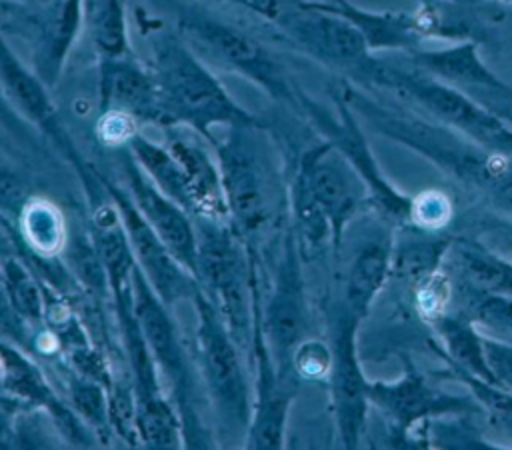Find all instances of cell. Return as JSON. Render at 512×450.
Instances as JSON below:
<instances>
[{
  "label": "cell",
  "instance_id": "cell-30",
  "mask_svg": "<svg viewBox=\"0 0 512 450\" xmlns=\"http://www.w3.org/2000/svg\"><path fill=\"white\" fill-rule=\"evenodd\" d=\"M458 262L472 288L512 296V262L480 246H460Z\"/></svg>",
  "mask_w": 512,
  "mask_h": 450
},
{
  "label": "cell",
  "instance_id": "cell-21",
  "mask_svg": "<svg viewBox=\"0 0 512 450\" xmlns=\"http://www.w3.org/2000/svg\"><path fill=\"white\" fill-rule=\"evenodd\" d=\"M166 146L180 162L188 194H190V212L202 220L212 222H230V210L226 204L222 172L218 160H212L208 150L190 134L178 132V126L164 128Z\"/></svg>",
  "mask_w": 512,
  "mask_h": 450
},
{
  "label": "cell",
  "instance_id": "cell-15",
  "mask_svg": "<svg viewBox=\"0 0 512 450\" xmlns=\"http://www.w3.org/2000/svg\"><path fill=\"white\" fill-rule=\"evenodd\" d=\"M124 172L128 194L150 222L154 232L164 240L176 260L196 278L198 272V232L194 230L188 210L166 196L138 166L134 156L124 154Z\"/></svg>",
  "mask_w": 512,
  "mask_h": 450
},
{
  "label": "cell",
  "instance_id": "cell-38",
  "mask_svg": "<svg viewBox=\"0 0 512 450\" xmlns=\"http://www.w3.org/2000/svg\"><path fill=\"white\" fill-rule=\"evenodd\" d=\"M138 124L140 122L132 114L124 110L108 108V110H100L94 130L102 144L110 148H126L130 140L138 134Z\"/></svg>",
  "mask_w": 512,
  "mask_h": 450
},
{
  "label": "cell",
  "instance_id": "cell-40",
  "mask_svg": "<svg viewBox=\"0 0 512 450\" xmlns=\"http://www.w3.org/2000/svg\"><path fill=\"white\" fill-rule=\"evenodd\" d=\"M484 350L494 382L512 390V342L496 336H484Z\"/></svg>",
  "mask_w": 512,
  "mask_h": 450
},
{
  "label": "cell",
  "instance_id": "cell-7",
  "mask_svg": "<svg viewBox=\"0 0 512 450\" xmlns=\"http://www.w3.org/2000/svg\"><path fill=\"white\" fill-rule=\"evenodd\" d=\"M262 124L232 126L222 142H216V160L222 172L230 224L240 236L256 234L270 216L268 170L256 144Z\"/></svg>",
  "mask_w": 512,
  "mask_h": 450
},
{
  "label": "cell",
  "instance_id": "cell-3",
  "mask_svg": "<svg viewBox=\"0 0 512 450\" xmlns=\"http://www.w3.org/2000/svg\"><path fill=\"white\" fill-rule=\"evenodd\" d=\"M358 84L390 92L408 106L462 132L490 150H496L498 136L506 128V122L494 112L414 64L412 68H400L374 56Z\"/></svg>",
  "mask_w": 512,
  "mask_h": 450
},
{
  "label": "cell",
  "instance_id": "cell-13",
  "mask_svg": "<svg viewBox=\"0 0 512 450\" xmlns=\"http://www.w3.org/2000/svg\"><path fill=\"white\" fill-rule=\"evenodd\" d=\"M16 16L30 38L32 70L52 88L84 24V0H42L40 8Z\"/></svg>",
  "mask_w": 512,
  "mask_h": 450
},
{
  "label": "cell",
  "instance_id": "cell-5",
  "mask_svg": "<svg viewBox=\"0 0 512 450\" xmlns=\"http://www.w3.org/2000/svg\"><path fill=\"white\" fill-rule=\"evenodd\" d=\"M178 32L192 48L208 54L226 70L252 80L270 98L298 106L300 92H294L284 68L252 34L194 6L180 12Z\"/></svg>",
  "mask_w": 512,
  "mask_h": 450
},
{
  "label": "cell",
  "instance_id": "cell-9",
  "mask_svg": "<svg viewBox=\"0 0 512 450\" xmlns=\"http://www.w3.org/2000/svg\"><path fill=\"white\" fill-rule=\"evenodd\" d=\"M298 106L316 124V128L324 134V138L330 140L350 160V164L356 168V172L364 180V184H366L372 200L378 204V208L382 212H386L390 218H396L402 222L410 220L412 198L400 194L382 176V172L370 152V146L366 142V136L356 120V112L346 102V98L340 92H336L334 108L330 110L300 92Z\"/></svg>",
  "mask_w": 512,
  "mask_h": 450
},
{
  "label": "cell",
  "instance_id": "cell-37",
  "mask_svg": "<svg viewBox=\"0 0 512 450\" xmlns=\"http://www.w3.org/2000/svg\"><path fill=\"white\" fill-rule=\"evenodd\" d=\"M334 350L314 338H304L292 354V370L304 380H322L330 376Z\"/></svg>",
  "mask_w": 512,
  "mask_h": 450
},
{
  "label": "cell",
  "instance_id": "cell-26",
  "mask_svg": "<svg viewBox=\"0 0 512 450\" xmlns=\"http://www.w3.org/2000/svg\"><path fill=\"white\" fill-rule=\"evenodd\" d=\"M128 152L134 156L138 166L144 170V174L174 202H178L182 208L190 212V194L186 184V174L176 160V156L170 152V148L164 144H156L144 134H136L130 144L126 146Z\"/></svg>",
  "mask_w": 512,
  "mask_h": 450
},
{
  "label": "cell",
  "instance_id": "cell-17",
  "mask_svg": "<svg viewBox=\"0 0 512 450\" xmlns=\"http://www.w3.org/2000/svg\"><path fill=\"white\" fill-rule=\"evenodd\" d=\"M368 396L402 432L428 418L474 410L468 398L434 388L412 366L396 382H370Z\"/></svg>",
  "mask_w": 512,
  "mask_h": 450
},
{
  "label": "cell",
  "instance_id": "cell-2",
  "mask_svg": "<svg viewBox=\"0 0 512 450\" xmlns=\"http://www.w3.org/2000/svg\"><path fill=\"white\" fill-rule=\"evenodd\" d=\"M364 190L368 188L356 168L330 140L310 146L300 158L294 182V212L302 236L312 244L330 236L338 246Z\"/></svg>",
  "mask_w": 512,
  "mask_h": 450
},
{
  "label": "cell",
  "instance_id": "cell-16",
  "mask_svg": "<svg viewBox=\"0 0 512 450\" xmlns=\"http://www.w3.org/2000/svg\"><path fill=\"white\" fill-rule=\"evenodd\" d=\"M316 4L352 22L372 52L402 50L412 54L420 48L424 38L444 36L442 14L430 6L418 12H374L350 0H326Z\"/></svg>",
  "mask_w": 512,
  "mask_h": 450
},
{
  "label": "cell",
  "instance_id": "cell-27",
  "mask_svg": "<svg viewBox=\"0 0 512 450\" xmlns=\"http://www.w3.org/2000/svg\"><path fill=\"white\" fill-rule=\"evenodd\" d=\"M84 24L98 58L132 54L126 0H84Z\"/></svg>",
  "mask_w": 512,
  "mask_h": 450
},
{
  "label": "cell",
  "instance_id": "cell-11",
  "mask_svg": "<svg viewBox=\"0 0 512 450\" xmlns=\"http://www.w3.org/2000/svg\"><path fill=\"white\" fill-rule=\"evenodd\" d=\"M416 68L458 88L504 122H512V86L500 80L480 58L476 40H460L442 50L410 54Z\"/></svg>",
  "mask_w": 512,
  "mask_h": 450
},
{
  "label": "cell",
  "instance_id": "cell-42",
  "mask_svg": "<svg viewBox=\"0 0 512 450\" xmlns=\"http://www.w3.org/2000/svg\"><path fill=\"white\" fill-rule=\"evenodd\" d=\"M496 152H502V154H508L512 156V128H504L502 134L498 136V142H496Z\"/></svg>",
  "mask_w": 512,
  "mask_h": 450
},
{
  "label": "cell",
  "instance_id": "cell-20",
  "mask_svg": "<svg viewBox=\"0 0 512 450\" xmlns=\"http://www.w3.org/2000/svg\"><path fill=\"white\" fill-rule=\"evenodd\" d=\"M98 108L124 110L132 114L140 124H164L160 90L152 68L136 60L132 54L100 58Z\"/></svg>",
  "mask_w": 512,
  "mask_h": 450
},
{
  "label": "cell",
  "instance_id": "cell-18",
  "mask_svg": "<svg viewBox=\"0 0 512 450\" xmlns=\"http://www.w3.org/2000/svg\"><path fill=\"white\" fill-rule=\"evenodd\" d=\"M260 330L272 342L280 372L288 374L286 364L288 368H292V354L296 346L304 340L306 330L304 284L292 238L286 244V254L278 268L274 290L266 304Z\"/></svg>",
  "mask_w": 512,
  "mask_h": 450
},
{
  "label": "cell",
  "instance_id": "cell-28",
  "mask_svg": "<svg viewBox=\"0 0 512 450\" xmlns=\"http://www.w3.org/2000/svg\"><path fill=\"white\" fill-rule=\"evenodd\" d=\"M2 284L4 296L8 306L12 308L14 316L40 324L46 312V298L36 282L32 270L14 256H4L2 260Z\"/></svg>",
  "mask_w": 512,
  "mask_h": 450
},
{
  "label": "cell",
  "instance_id": "cell-23",
  "mask_svg": "<svg viewBox=\"0 0 512 450\" xmlns=\"http://www.w3.org/2000/svg\"><path fill=\"white\" fill-rule=\"evenodd\" d=\"M392 276V244L384 236L366 240L354 254L346 274L344 306L360 320L368 314L372 300Z\"/></svg>",
  "mask_w": 512,
  "mask_h": 450
},
{
  "label": "cell",
  "instance_id": "cell-10",
  "mask_svg": "<svg viewBox=\"0 0 512 450\" xmlns=\"http://www.w3.org/2000/svg\"><path fill=\"white\" fill-rule=\"evenodd\" d=\"M130 238L138 268L144 272L156 294L170 306L182 298H194L200 288L198 280L176 260L164 240L154 232L150 222L138 210L126 190L102 178Z\"/></svg>",
  "mask_w": 512,
  "mask_h": 450
},
{
  "label": "cell",
  "instance_id": "cell-43",
  "mask_svg": "<svg viewBox=\"0 0 512 450\" xmlns=\"http://www.w3.org/2000/svg\"><path fill=\"white\" fill-rule=\"evenodd\" d=\"M502 2H512V0H502Z\"/></svg>",
  "mask_w": 512,
  "mask_h": 450
},
{
  "label": "cell",
  "instance_id": "cell-1",
  "mask_svg": "<svg viewBox=\"0 0 512 450\" xmlns=\"http://www.w3.org/2000/svg\"><path fill=\"white\" fill-rule=\"evenodd\" d=\"M148 66L160 90L162 128L194 130L214 146V126L262 124L228 94L180 32L162 30L154 34Z\"/></svg>",
  "mask_w": 512,
  "mask_h": 450
},
{
  "label": "cell",
  "instance_id": "cell-22",
  "mask_svg": "<svg viewBox=\"0 0 512 450\" xmlns=\"http://www.w3.org/2000/svg\"><path fill=\"white\" fill-rule=\"evenodd\" d=\"M256 344V366H258V396L254 404V414L248 426V448H280L284 444V424L288 414V404L292 390H288V374L272 370V360L266 344L262 342V330L256 324L254 332Z\"/></svg>",
  "mask_w": 512,
  "mask_h": 450
},
{
  "label": "cell",
  "instance_id": "cell-12",
  "mask_svg": "<svg viewBox=\"0 0 512 450\" xmlns=\"http://www.w3.org/2000/svg\"><path fill=\"white\" fill-rule=\"evenodd\" d=\"M360 318L354 316L346 306L340 308L336 320L334 336V362L328 376L330 396L334 406V420L346 448H356L360 444L366 412H368V386L356 354V330Z\"/></svg>",
  "mask_w": 512,
  "mask_h": 450
},
{
  "label": "cell",
  "instance_id": "cell-41",
  "mask_svg": "<svg viewBox=\"0 0 512 450\" xmlns=\"http://www.w3.org/2000/svg\"><path fill=\"white\" fill-rule=\"evenodd\" d=\"M238 6L248 8L250 12L258 14L260 18L278 24L282 18H286L302 0H230Z\"/></svg>",
  "mask_w": 512,
  "mask_h": 450
},
{
  "label": "cell",
  "instance_id": "cell-24",
  "mask_svg": "<svg viewBox=\"0 0 512 450\" xmlns=\"http://www.w3.org/2000/svg\"><path fill=\"white\" fill-rule=\"evenodd\" d=\"M2 386L16 400L40 404L62 424L64 430L76 426L72 412L52 394L42 372L18 350L4 342L2 346Z\"/></svg>",
  "mask_w": 512,
  "mask_h": 450
},
{
  "label": "cell",
  "instance_id": "cell-25",
  "mask_svg": "<svg viewBox=\"0 0 512 450\" xmlns=\"http://www.w3.org/2000/svg\"><path fill=\"white\" fill-rule=\"evenodd\" d=\"M432 322L458 374H468V376L496 384L486 360L484 336L476 332L474 322L470 318L442 314Z\"/></svg>",
  "mask_w": 512,
  "mask_h": 450
},
{
  "label": "cell",
  "instance_id": "cell-31",
  "mask_svg": "<svg viewBox=\"0 0 512 450\" xmlns=\"http://www.w3.org/2000/svg\"><path fill=\"white\" fill-rule=\"evenodd\" d=\"M62 252L70 272L78 278V282L88 292H92L96 298H104L108 292H112L108 272L100 258L94 236L76 232L66 240V246Z\"/></svg>",
  "mask_w": 512,
  "mask_h": 450
},
{
  "label": "cell",
  "instance_id": "cell-6",
  "mask_svg": "<svg viewBox=\"0 0 512 450\" xmlns=\"http://www.w3.org/2000/svg\"><path fill=\"white\" fill-rule=\"evenodd\" d=\"M194 308L198 314L196 334L200 364L218 414L232 428L250 426L252 404L246 374L240 362V346L224 326L202 288H198L194 294Z\"/></svg>",
  "mask_w": 512,
  "mask_h": 450
},
{
  "label": "cell",
  "instance_id": "cell-14",
  "mask_svg": "<svg viewBox=\"0 0 512 450\" xmlns=\"http://www.w3.org/2000/svg\"><path fill=\"white\" fill-rule=\"evenodd\" d=\"M166 302L156 294L144 272L134 268V310L140 324V330L144 334V340L148 344V350L156 362V368L162 372V376L172 386V394L180 406V412L184 416L186 404H188V364L182 350V342L178 338L176 326L166 310Z\"/></svg>",
  "mask_w": 512,
  "mask_h": 450
},
{
  "label": "cell",
  "instance_id": "cell-19",
  "mask_svg": "<svg viewBox=\"0 0 512 450\" xmlns=\"http://www.w3.org/2000/svg\"><path fill=\"white\" fill-rule=\"evenodd\" d=\"M0 78L2 90L14 110L34 124L42 134H46L72 162H80L78 152L64 130V124L58 116L56 104L48 92V84L12 52L8 42L2 46L0 56Z\"/></svg>",
  "mask_w": 512,
  "mask_h": 450
},
{
  "label": "cell",
  "instance_id": "cell-36",
  "mask_svg": "<svg viewBox=\"0 0 512 450\" xmlns=\"http://www.w3.org/2000/svg\"><path fill=\"white\" fill-rule=\"evenodd\" d=\"M460 378L472 388L476 402L488 412L492 424L512 438V390L468 374H460Z\"/></svg>",
  "mask_w": 512,
  "mask_h": 450
},
{
  "label": "cell",
  "instance_id": "cell-8",
  "mask_svg": "<svg viewBox=\"0 0 512 450\" xmlns=\"http://www.w3.org/2000/svg\"><path fill=\"white\" fill-rule=\"evenodd\" d=\"M280 32L314 60L348 74L356 84L374 60L364 36L346 18L302 0L278 24Z\"/></svg>",
  "mask_w": 512,
  "mask_h": 450
},
{
  "label": "cell",
  "instance_id": "cell-33",
  "mask_svg": "<svg viewBox=\"0 0 512 450\" xmlns=\"http://www.w3.org/2000/svg\"><path fill=\"white\" fill-rule=\"evenodd\" d=\"M446 250L448 242L444 238H412L398 252L392 250V274L418 284L438 272Z\"/></svg>",
  "mask_w": 512,
  "mask_h": 450
},
{
  "label": "cell",
  "instance_id": "cell-39",
  "mask_svg": "<svg viewBox=\"0 0 512 450\" xmlns=\"http://www.w3.org/2000/svg\"><path fill=\"white\" fill-rule=\"evenodd\" d=\"M452 206L450 200L436 190H426L420 196L412 198V212L410 222L424 230H434L444 226L450 220Z\"/></svg>",
  "mask_w": 512,
  "mask_h": 450
},
{
  "label": "cell",
  "instance_id": "cell-32",
  "mask_svg": "<svg viewBox=\"0 0 512 450\" xmlns=\"http://www.w3.org/2000/svg\"><path fill=\"white\" fill-rule=\"evenodd\" d=\"M138 434L140 444L148 448H176L182 444L180 418L162 394L138 402Z\"/></svg>",
  "mask_w": 512,
  "mask_h": 450
},
{
  "label": "cell",
  "instance_id": "cell-34",
  "mask_svg": "<svg viewBox=\"0 0 512 450\" xmlns=\"http://www.w3.org/2000/svg\"><path fill=\"white\" fill-rule=\"evenodd\" d=\"M70 404L74 406L76 414H80L86 422L96 428L110 426L108 420V388L92 378L76 374L70 378Z\"/></svg>",
  "mask_w": 512,
  "mask_h": 450
},
{
  "label": "cell",
  "instance_id": "cell-35",
  "mask_svg": "<svg viewBox=\"0 0 512 450\" xmlns=\"http://www.w3.org/2000/svg\"><path fill=\"white\" fill-rule=\"evenodd\" d=\"M470 320L486 326L492 336L512 342V296L478 290L470 304Z\"/></svg>",
  "mask_w": 512,
  "mask_h": 450
},
{
  "label": "cell",
  "instance_id": "cell-4",
  "mask_svg": "<svg viewBox=\"0 0 512 450\" xmlns=\"http://www.w3.org/2000/svg\"><path fill=\"white\" fill-rule=\"evenodd\" d=\"M196 280L232 338L246 348L256 332L252 268L230 222L204 220L200 226Z\"/></svg>",
  "mask_w": 512,
  "mask_h": 450
},
{
  "label": "cell",
  "instance_id": "cell-29",
  "mask_svg": "<svg viewBox=\"0 0 512 450\" xmlns=\"http://www.w3.org/2000/svg\"><path fill=\"white\" fill-rule=\"evenodd\" d=\"M22 232L36 256H54L66 246V226L60 210L46 200H30L22 208Z\"/></svg>",
  "mask_w": 512,
  "mask_h": 450
}]
</instances>
